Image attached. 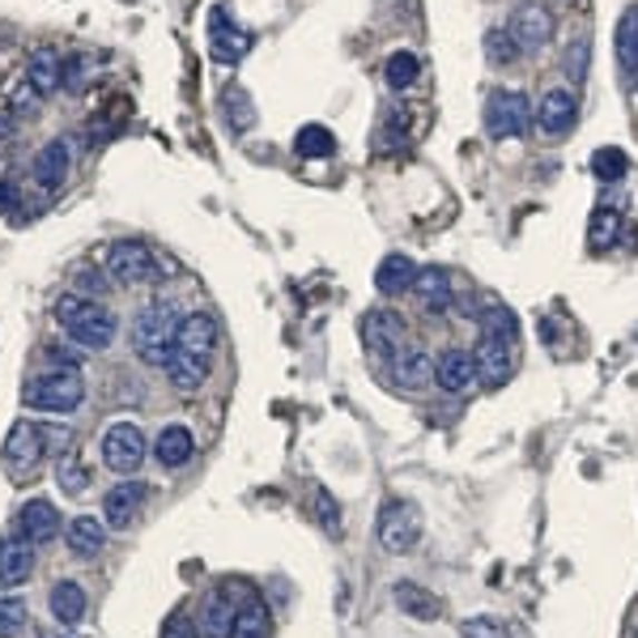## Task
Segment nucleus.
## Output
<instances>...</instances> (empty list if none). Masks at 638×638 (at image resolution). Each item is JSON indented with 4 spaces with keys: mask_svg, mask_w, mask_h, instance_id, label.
<instances>
[{
    "mask_svg": "<svg viewBox=\"0 0 638 638\" xmlns=\"http://www.w3.org/2000/svg\"><path fill=\"white\" fill-rule=\"evenodd\" d=\"M213 354H217V320L209 311H192L179 320V332H175V345L166 354V379L175 392L192 396L205 379H209Z\"/></svg>",
    "mask_w": 638,
    "mask_h": 638,
    "instance_id": "obj_1",
    "label": "nucleus"
},
{
    "mask_svg": "<svg viewBox=\"0 0 638 638\" xmlns=\"http://www.w3.org/2000/svg\"><path fill=\"white\" fill-rule=\"evenodd\" d=\"M56 324L69 332L72 345L95 350V354L107 350L119 332L116 311H107L98 298H86V294H77V289H65V294L56 298Z\"/></svg>",
    "mask_w": 638,
    "mask_h": 638,
    "instance_id": "obj_2",
    "label": "nucleus"
},
{
    "mask_svg": "<svg viewBox=\"0 0 638 638\" xmlns=\"http://www.w3.org/2000/svg\"><path fill=\"white\" fill-rule=\"evenodd\" d=\"M81 401H86V379L77 366H60V362H51L48 371H39L22 387V404L35 413H72L81 409Z\"/></svg>",
    "mask_w": 638,
    "mask_h": 638,
    "instance_id": "obj_3",
    "label": "nucleus"
},
{
    "mask_svg": "<svg viewBox=\"0 0 638 638\" xmlns=\"http://www.w3.org/2000/svg\"><path fill=\"white\" fill-rule=\"evenodd\" d=\"M179 320H184V315L170 307L166 298L141 307L137 320H132V354L141 357L145 366H166V354H170V345H175Z\"/></svg>",
    "mask_w": 638,
    "mask_h": 638,
    "instance_id": "obj_4",
    "label": "nucleus"
},
{
    "mask_svg": "<svg viewBox=\"0 0 638 638\" xmlns=\"http://www.w3.org/2000/svg\"><path fill=\"white\" fill-rule=\"evenodd\" d=\"M51 443H65V430L39 422H18L9 430V439H4V473L13 477V481L35 477Z\"/></svg>",
    "mask_w": 638,
    "mask_h": 638,
    "instance_id": "obj_5",
    "label": "nucleus"
},
{
    "mask_svg": "<svg viewBox=\"0 0 638 638\" xmlns=\"http://www.w3.org/2000/svg\"><path fill=\"white\" fill-rule=\"evenodd\" d=\"M532 128V107L520 90H494L485 98V132L494 141H516Z\"/></svg>",
    "mask_w": 638,
    "mask_h": 638,
    "instance_id": "obj_6",
    "label": "nucleus"
},
{
    "mask_svg": "<svg viewBox=\"0 0 638 638\" xmlns=\"http://www.w3.org/2000/svg\"><path fill=\"white\" fill-rule=\"evenodd\" d=\"M379 544L387 549V553H409L418 537H422V511L413 507V502H404V498H392V502H383V511H379Z\"/></svg>",
    "mask_w": 638,
    "mask_h": 638,
    "instance_id": "obj_7",
    "label": "nucleus"
},
{
    "mask_svg": "<svg viewBox=\"0 0 638 638\" xmlns=\"http://www.w3.org/2000/svg\"><path fill=\"white\" fill-rule=\"evenodd\" d=\"M102 464L111 473L132 477L145 464V434L137 422H116L102 434Z\"/></svg>",
    "mask_w": 638,
    "mask_h": 638,
    "instance_id": "obj_8",
    "label": "nucleus"
},
{
    "mask_svg": "<svg viewBox=\"0 0 638 638\" xmlns=\"http://www.w3.org/2000/svg\"><path fill=\"white\" fill-rule=\"evenodd\" d=\"M516 350H520V341L481 332V341H477V350H473L477 379H481L485 387H502L507 379L516 375Z\"/></svg>",
    "mask_w": 638,
    "mask_h": 638,
    "instance_id": "obj_9",
    "label": "nucleus"
},
{
    "mask_svg": "<svg viewBox=\"0 0 638 638\" xmlns=\"http://www.w3.org/2000/svg\"><path fill=\"white\" fill-rule=\"evenodd\" d=\"M107 273H111V282L119 285H145L158 277V261H154V252H149L145 243L119 238V243L107 247Z\"/></svg>",
    "mask_w": 638,
    "mask_h": 638,
    "instance_id": "obj_10",
    "label": "nucleus"
},
{
    "mask_svg": "<svg viewBox=\"0 0 638 638\" xmlns=\"http://www.w3.org/2000/svg\"><path fill=\"white\" fill-rule=\"evenodd\" d=\"M357 332H362V345H366L371 354H379V357L401 354L404 320L396 315V311H387V307L366 311V315H362V324H357Z\"/></svg>",
    "mask_w": 638,
    "mask_h": 638,
    "instance_id": "obj_11",
    "label": "nucleus"
},
{
    "mask_svg": "<svg viewBox=\"0 0 638 638\" xmlns=\"http://www.w3.org/2000/svg\"><path fill=\"white\" fill-rule=\"evenodd\" d=\"M209 48H213V60H217V65H238V60L252 51V35H247L235 18H226V9H213Z\"/></svg>",
    "mask_w": 638,
    "mask_h": 638,
    "instance_id": "obj_12",
    "label": "nucleus"
},
{
    "mask_svg": "<svg viewBox=\"0 0 638 638\" xmlns=\"http://www.w3.org/2000/svg\"><path fill=\"white\" fill-rule=\"evenodd\" d=\"M511 39L520 43V51H537V48H544L549 39H553V13L549 9H541V4H520L516 13H511Z\"/></svg>",
    "mask_w": 638,
    "mask_h": 638,
    "instance_id": "obj_13",
    "label": "nucleus"
},
{
    "mask_svg": "<svg viewBox=\"0 0 638 638\" xmlns=\"http://www.w3.org/2000/svg\"><path fill=\"white\" fill-rule=\"evenodd\" d=\"M26 86L35 90L39 98H51L60 86H65V60H60V51L56 48H35L30 51V60H26Z\"/></svg>",
    "mask_w": 638,
    "mask_h": 638,
    "instance_id": "obj_14",
    "label": "nucleus"
},
{
    "mask_svg": "<svg viewBox=\"0 0 638 638\" xmlns=\"http://www.w3.org/2000/svg\"><path fill=\"white\" fill-rule=\"evenodd\" d=\"M18 532L30 544H48L60 532V511L51 507L48 498H26L22 511H18Z\"/></svg>",
    "mask_w": 638,
    "mask_h": 638,
    "instance_id": "obj_15",
    "label": "nucleus"
},
{
    "mask_svg": "<svg viewBox=\"0 0 638 638\" xmlns=\"http://www.w3.org/2000/svg\"><path fill=\"white\" fill-rule=\"evenodd\" d=\"M35 570V544L26 541L22 532L0 537V588H18L30 579Z\"/></svg>",
    "mask_w": 638,
    "mask_h": 638,
    "instance_id": "obj_16",
    "label": "nucleus"
},
{
    "mask_svg": "<svg viewBox=\"0 0 638 638\" xmlns=\"http://www.w3.org/2000/svg\"><path fill=\"white\" fill-rule=\"evenodd\" d=\"M65 544L77 562H90L102 553L107 544V520H95V516H77V520L65 523Z\"/></svg>",
    "mask_w": 638,
    "mask_h": 638,
    "instance_id": "obj_17",
    "label": "nucleus"
},
{
    "mask_svg": "<svg viewBox=\"0 0 638 638\" xmlns=\"http://www.w3.org/2000/svg\"><path fill=\"white\" fill-rule=\"evenodd\" d=\"M141 502H145L141 481H119V485H111L107 498H102V520H107V528H128V523L137 520Z\"/></svg>",
    "mask_w": 638,
    "mask_h": 638,
    "instance_id": "obj_18",
    "label": "nucleus"
},
{
    "mask_svg": "<svg viewBox=\"0 0 638 638\" xmlns=\"http://www.w3.org/2000/svg\"><path fill=\"white\" fill-rule=\"evenodd\" d=\"M477 383V362L469 350H448V354L439 357V387L451 392V396H464V392H473Z\"/></svg>",
    "mask_w": 638,
    "mask_h": 638,
    "instance_id": "obj_19",
    "label": "nucleus"
},
{
    "mask_svg": "<svg viewBox=\"0 0 638 638\" xmlns=\"http://www.w3.org/2000/svg\"><path fill=\"white\" fill-rule=\"evenodd\" d=\"M192 455H196V439H192L188 425L184 422L163 425V434L154 439V460H158L163 469H184Z\"/></svg>",
    "mask_w": 638,
    "mask_h": 638,
    "instance_id": "obj_20",
    "label": "nucleus"
},
{
    "mask_svg": "<svg viewBox=\"0 0 638 638\" xmlns=\"http://www.w3.org/2000/svg\"><path fill=\"white\" fill-rule=\"evenodd\" d=\"M537 124H541V132H549V137L570 132V124H575V95H570L567 86L544 90L541 107H537Z\"/></svg>",
    "mask_w": 638,
    "mask_h": 638,
    "instance_id": "obj_21",
    "label": "nucleus"
},
{
    "mask_svg": "<svg viewBox=\"0 0 638 638\" xmlns=\"http://www.w3.org/2000/svg\"><path fill=\"white\" fill-rule=\"evenodd\" d=\"M235 591L230 583H222V588L209 591V600H205V614H200V626H205V638H230V626H235Z\"/></svg>",
    "mask_w": 638,
    "mask_h": 638,
    "instance_id": "obj_22",
    "label": "nucleus"
},
{
    "mask_svg": "<svg viewBox=\"0 0 638 638\" xmlns=\"http://www.w3.org/2000/svg\"><path fill=\"white\" fill-rule=\"evenodd\" d=\"M439 379V362L425 350H401L396 354V387L404 392H425Z\"/></svg>",
    "mask_w": 638,
    "mask_h": 638,
    "instance_id": "obj_23",
    "label": "nucleus"
},
{
    "mask_svg": "<svg viewBox=\"0 0 638 638\" xmlns=\"http://www.w3.org/2000/svg\"><path fill=\"white\" fill-rule=\"evenodd\" d=\"M35 184L43 192H56L65 179H69V145L65 141H48L39 154H35V166H30Z\"/></svg>",
    "mask_w": 638,
    "mask_h": 638,
    "instance_id": "obj_24",
    "label": "nucleus"
},
{
    "mask_svg": "<svg viewBox=\"0 0 638 638\" xmlns=\"http://www.w3.org/2000/svg\"><path fill=\"white\" fill-rule=\"evenodd\" d=\"M418 282V264L409 261L404 252H392V256H383L375 268V289L379 294H404V289H413Z\"/></svg>",
    "mask_w": 638,
    "mask_h": 638,
    "instance_id": "obj_25",
    "label": "nucleus"
},
{
    "mask_svg": "<svg viewBox=\"0 0 638 638\" xmlns=\"http://www.w3.org/2000/svg\"><path fill=\"white\" fill-rule=\"evenodd\" d=\"M413 294H418V303H422L425 311H448L451 307V277L448 268H418V282H413Z\"/></svg>",
    "mask_w": 638,
    "mask_h": 638,
    "instance_id": "obj_26",
    "label": "nucleus"
},
{
    "mask_svg": "<svg viewBox=\"0 0 638 638\" xmlns=\"http://www.w3.org/2000/svg\"><path fill=\"white\" fill-rule=\"evenodd\" d=\"M48 605H51V617L60 621V626H77L81 617H86V588L81 583H72V579H65V583H56L48 596Z\"/></svg>",
    "mask_w": 638,
    "mask_h": 638,
    "instance_id": "obj_27",
    "label": "nucleus"
},
{
    "mask_svg": "<svg viewBox=\"0 0 638 638\" xmlns=\"http://www.w3.org/2000/svg\"><path fill=\"white\" fill-rule=\"evenodd\" d=\"M273 630V614H268V605L264 600H243L235 614V626H230V638H268Z\"/></svg>",
    "mask_w": 638,
    "mask_h": 638,
    "instance_id": "obj_28",
    "label": "nucleus"
},
{
    "mask_svg": "<svg viewBox=\"0 0 638 638\" xmlns=\"http://www.w3.org/2000/svg\"><path fill=\"white\" fill-rule=\"evenodd\" d=\"M396 605H401V614L418 617V621H434V617L443 614V605L434 600V591L418 588V583H396Z\"/></svg>",
    "mask_w": 638,
    "mask_h": 638,
    "instance_id": "obj_29",
    "label": "nucleus"
},
{
    "mask_svg": "<svg viewBox=\"0 0 638 638\" xmlns=\"http://www.w3.org/2000/svg\"><path fill=\"white\" fill-rule=\"evenodd\" d=\"M617 235H621V213L614 205H600L588 222V247L591 252H609L617 243Z\"/></svg>",
    "mask_w": 638,
    "mask_h": 638,
    "instance_id": "obj_30",
    "label": "nucleus"
},
{
    "mask_svg": "<svg viewBox=\"0 0 638 638\" xmlns=\"http://www.w3.org/2000/svg\"><path fill=\"white\" fill-rule=\"evenodd\" d=\"M56 481H60V490L65 494H86L90 490V473H86V464H81V455L72 448L60 451V460H56Z\"/></svg>",
    "mask_w": 638,
    "mask_h": 638,
    "instance_id": "obj_31",
    "label": "nucleus"
},
{
    "mask_svg": "<svg viewBox=\"0 0 638 638\" xmlns=\"http://www.w3.org/2000/svg\"><path fill=\"white\" fill-rule=\"evenodd\" d=\"M418 77H422V60H418L413 51L401 48V51H392V56H387V65H383V81H387L392 90H409Z\"/></svg>",
    "mask_w": 638,
    "mask_h": 638,
    "instance_id": "obj_32",
    "label": "nucleus"
},
{
    "mask_svg": "<svg viewBox=\"0 0 638 638\" xmlns=\"http://www.w3.org/2000/svg\"><path fill=\"white\" fill-rule=\"evenodd\" d=\"M222 111H226V124H230L235 132H247V128L256 124V102L247 98V90H238V86H226V90H222Z\"/></svg>",
    "mask_w": 638,
    "mask_h": 638,
    "instance_id": "obj_33",
    "label": "nucleus"
},
{
    "mask_svg": "<svg viewBox=\"0 0 638 638\" xmlns=\"http://www.w3.org/2000/svg\"><path fill=\"white\" fill-rule=\"evenodd\" d=\"M294 149L303 158H332L336 154V137H332L324 124H303L298 137H294Z\"/></svg>",
    "mask_w": 638,
    "mask_h": 638,
    "instance_id": "obj_34",
    "label": "nucleus"
},
{
    "mask_svg": "<svg viewBox=\"0 0 638 638\" xmlns=\"http://www.w3.org/2000/svg\"><path fill=\"white\" fill-rule=\"evenodd\" d=\"M30 626V609L18 591H0V638H18Z\"/></svg>",
    "mask_w": 638,
    "mask_h": 638,
    "instance_id": "obj_35",
    "label": "nucleus"
},
{
    "mask_svg": "<svg viewBox=\"0 0 638 638\" xmlns=\"http://www.w3.org/2000/svg\"><path fill=\"white\" fill-rule=\"evenodd\" d=\"M617 60H621L626 72L638 69V9H630V13L617 22Z\"/></svg>",
    "mask_w": 638,
    "mask_h": 638,
    "instance_id": "obj_36",
    "label": "nucleus"
},
{
    "mask_svg": "<svg viewBox=\"0 0 638 638\" xmlns=\"http://www.w3.org/2000/svg\"><path fill=\"white\" fill-rule=\"evenodd\" d=\"M591 170H596V179L600 184H621L626 179V170H630V163H626V154L621 149H596V158H591Z\"/></svg>",
    "mask_w": 638,
    "mask_h": 638,
    "instance_id": "obj_37",
    "label": "nucleus"
},
{
    "mask_svg": "<svg viewBox=\"0 0 638 638\" xmlns=\"http://www.w3.org/2000/svg\"><path fill=\"white\" fill-rule=\"evenodd\" d=\"M516 56H520V43L511 39V30H498L494 26V30L485 35V60L507 69V65H516Z\"/></svg>",
    "mask_w": 638,
    "mask_h": 638,
    "instance_id": "obj_38",
    "label": "nucleus"
},
{
    "mask_svg": "<svg viewBox=\"0 0 638 638\" xmlns=\"http://www.w3.org/2000/svg\"><path fill=\"white\" fill-rule=\"evenodd\" d=\"M72 289H77V294H86V298H102V294H107V277H102V268L81 264V268L72 273Z\"/></svg>",
    "mask_w": 638,
    "mask_h": 638,
    "instance_id": "obj_39",
    "label": "nucleus"
},
{
    "mask_svg": "<svg viewBox=\"0 0 638 638\" xmlns=\"http://www.w3.org/2000/svg\"><path fill=\"white\" fill-rule=\"evenodd\" d=\"M481 332H494V336H511V341H520V324H516V315L507 307H490L481 315Z\"/></svg>",
    "mask_w": 638,
    "mask_h": 638,
    "instance_id": "obj_40",
    "label": "nucleus"
},
{
    "mask_svg": "<svg viewBox=\"0 0 638 638\" xmlns=\"http://www.w3.org/2000/svg\"><path fill=\"white\" fill-rule=\"evenodd\" d=\"M311 507H315V520H320V528L336 537V532H341V507L328 498V490H315V494H311Z\"/></svg>",
    "mask_w": 638,
    "mask_h": 638,
    "instance_id": "obj_41",
    "label": "nucleus"
},
{
    "mask_svg": "<svg viewBox=\"0 0 638 638\" xmlns=\"http://www.w3.org/2000/svg\"><path fill=\"white\" fill-rule=\"evenodd\" d=\"M460 638H507V630H502L498 617H469L460 626Z\"/></svg>",
    "mask_w": 638,
    "mask_h": 638,
    "instance_id": "obj_42",
    "label": "nucleus"
},
{
    "mask_svg": "<svg viewBox=\"0 0 638 638\" xmlns=\"http://www.w3.org/2000/svg\"><path fill=\"white\" fill-rule=\"evenodd\" d=\"M163 638H200V635H196V626H192L188 614H170L163 626Z\"/></svg>",
    "mask_w": 638,
    "mask_h": 638,
    "instance_id": "obj_43",
    "label": "nucleus"
},
{
    "mask_svg": "<svg viewBox=\"0 0 638 638\" xmlns=\"http://www.w3.org/2000/svg\"><path fill=\"white\" fill-rule=\"evenodd\" d=\"M18 200H22V192L13 179H0V213H13L18 209Z\"/></svg>",
    "mask_w": 638,
    "mask_h": 638,
    "instance_id": "obj_44",
    "label": "nucleus"
},
{
    "mask_svg": "<svg viewBox=\"0 0 638 638\" xmlns=\"http://www.w3.org/2000/svg\"><path fill=\"white\" fill-rule=\"evenodd\" d=\"M583 69H588V43H579V48H575V56H567L570 81H579V77H583Z\"/></svg>",
    "mask_w": 638,
    "mask_h": 638,
    "instance_id": "obj_45",
    "label": "nucleus"
},
{
    "mask_svg": "<svg viewBox=\"0 0 638 638\" xmlns=\"http://www.w3.org/2000/svg\"><path fill=\"white\" fill-rule=\"evenodd\" d=\"M13 132H18V116H9V111H4V116H0V141H4V137H13Z\"/></svg>",
    "mask_w": 638,
    "mask_h": 638,
    "instance_id": "obj_46",
    "label": "nucleus"
},
{
    "mask_svg": "<svg viewBox=\"0 0 638 638\" xmlns=\"http://www.w3.org/2000/svg\"><path fill=\"white\" fill-rule=\"evenodd\" d=\"M635 81H638V69H635Z\"/></svg>",
    "mask_w": 638,
    "mask_h": 638,
    "instance_id": "obj_47",
    "label": "nucleus"
},
{
    "mask_svg": "<svg viewBox=\"0 0 638 638\" xmlns=\"http://www.w3.org/2000/svg\"><path fill=\"white\" fill-rule=\"evenodd\" d=\"M635 638H638V635H635Z\"/></svg>",
    "mask_w": 638,
    "mask_h": 638,
    "instance_id": "obj_48",
    "label": "nucleus"
}]
</instances>
